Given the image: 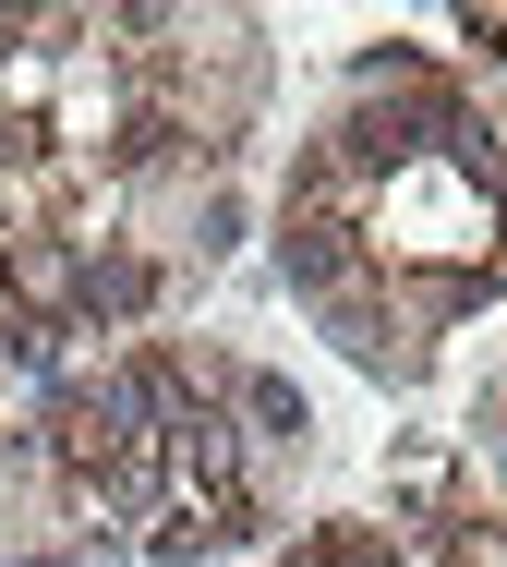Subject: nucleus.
Returning <instances> with one entry per match:
<instances>
[{
  "label": "nucleus",
  "instance_id": "nucleus-1",
  "mask_svg": "<svg viewBox=\"0 0 507 567\" xmlns=\"http://www.w3.org/2000/svg\"><path fill=\"white\" fill-rule=\"evenodd\" d=\"M290 567H386V544H375V532H314Z\"/></svg>",
  "mask_w": 507,
  "mask_h": 567
}]
</instances>
